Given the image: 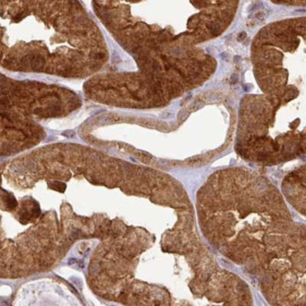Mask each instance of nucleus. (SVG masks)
Here are the masks:
<instances>
[{
	"label": "nucleus",
	"instance_id": "obj_1",
	"mask_svg": "<svg viewBox=\"0 0 306 306\" xmlns=\"http://www.w3.org/2000/svg\"><path fill=\"white\" fill-rule=\"evenodd\" d=\"M2 65L63 76L93 74L107 58L100 30L77 0H1Z\"/></svg>",
	"mask_w": 306,
	"mask_h": 306
},
{
	"label": "nucleus",
	"instance_id": "obj_2",
	"mask_svg": "<svg viewBox=\"0 0 306 306\" xmlns=\"http://www.w3.org/2000/svg\"><path fill=\"white\" fill-rule=\"evenodd\" d=\"M239 0H94L97 16L127 48H188L225 32Z\"/></svg>",
	"mask_w": 306,
	"mask_h": 306
},
{
	"label": "nucleus",
	"instance_id": "obj_3",
	"mask_svg": "<svg viewBox=\"0 0 306 306\" xmlns=\"http://www.w3.org/2000/svg\"><path fill=\"white\" fill-rule=\"evenodd\" d=\"M252 61L261 95L252 107L270 125L306 136V17L263 28L252 45Z\"/></svg>",
	"mask_w": 306,
	"mask_h": 306
},
{
	"label": "nucleus",
	"instance_id": "obj_4",
	"mask_svg": "<svg viewBox=\"0 0 306 306\" xmlns=\"http://www.w3.org/2000/svg\"><path fill=\"white\" fill-rule=\"evenodd\" d=\"M263 274V291L279 305H306V225L293 222L270 249Z\"/></svg>",
	"mask_w": 306,
	"mask_h": 306
},
{
	"label": "nucleus",
	"instance_id": "obj_5",
	"mask_svg": "<svg viewBox=\"0 0 306 306\" xmlns=\"http://www.w3.org/2000/svg\"><path fill=\"white\" fill-rule=\"evenodd\" d=\"M282 191L291 206L306 217V163L284 178Z\"/></svg>",
	"mask_w": 306,
	"mask_h": 306
},
{
	"label": "nucleus",
	"instance_id": "obj_6",
	"mask_svg": "<svg viewBox=\"0 0 306 306\" xmlns=\"http://www.w3.org/2000/svg\"><path fill=\"white\" fill-rule=\"evenodd\" d=\"M279 3H289V4H306V0H273Z\"/></svg>",
	"mask_w": 306,
	"mask_h": 306
}]
</instances>
